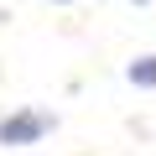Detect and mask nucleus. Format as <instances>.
<instances>
[{"instance_id":"1","label":"nucleus","mask_w":156,"mask_h":156,"mask_svg":"<svg viewBox=\"0 0 156 156\" xmlns=\"http://www.w3.org/2000/svg\"><path fill=\"white\" fill-rule=\"evenodd\" d=\"M52 130H57L52 109H11V115H0V146H37Z\"/></svg>"},{"instance_id":"2","label":"nucleus","mask_w":156,"mask_h":156,"mask_svg":"<svg viewBox=\"0 0 156 156\" xmlns=\"http://www.w3.org/2000/svg\"><path fill=\"white\" fill-rule=\"evenodd\" d=\"M125 78H130L135 89H156V52H140V57L125 68Z\"/></svg>"},{"instance_id":"3","label":"nucleus","mask_w":156,"mask_h":156,"mask_svg":"<svg viewBox=\"0 0 156 156\" xmlns=\"http://www.w3.org/2000/svg\"><path fill=\"white\" fill-rule=\"evenodd\" d=\"M130 5H146V0H130Z\"/></svg>"},{"instance_id":"4","label":"nucleus","mask_w":156,"mask_h":156,"mask_svg":"<svg viewBox=\"0 0 156 156\" xmlns=\"http://www.w3.org/2000/svg\"><path fill=\"white\" fill-rule=\"evenodd\" d=\"M52 5H68V0H52Z\"/></svg>"}]
</instances>
